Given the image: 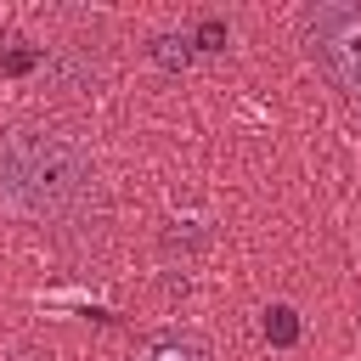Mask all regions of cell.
Wrapping results in <instances>:
<instances>
[{
  "label": "cell",
  "mask_w": 361,
  "mask_h": 361,
  "mask_svg": "<svg viewBox=\"0 0 361 361\" xmlns=\"http://www.w3.org/2000/svg\"><path fill=\"white\" fill-rule=\"evenodd\" d=\"M11 361H56L45 344H23V350H11Z\"/></svg>",
  "instance_id": "obj_4"
},
{
  "label": "cell",
  "mask_w": 361,
  "mask_h": 361,
  "mask_svg": "<svg viewBox=\"0 0 361 361\" xmlns=\"http://www.w3.org/2000/svg\"><path fill=\"white\" fill-rule=\"evenodd\" d=\"M299 45L344 102H361V0L305 6L299 11Z\"/></svg>",
  "instance_id": "obj_2"
},
{
  "label": "cell",
  "mask_w": 361,
  "mask_h": 361,
  "mask_svg": "<svg viewBox=\"0 0 361 361\" xmlns=\"http://www.w3.org/2000/svg\"><path fill=\"white\" fill-rule=\"evenodd\" d=\"M0 209L39 231H85L102 220V164L90 141L56 118H11L0 130Z\"/></svg>",
  "instance_id": "obj_1"
},
{
  "label": "cell",
  "mask_w": 361,
  "mask_h": 361,
  "mask_svg": "<svg viewBox=\"0 0 361 361\" xmlns=\"http://www.w3.org/2000/svg\"><path fill=\"white\" fill-rule=\"evenodd\" d=\"M124 361H214V344L197 333V327H147Z\"/></svg>",
  "instance_id": "obj_3"
}]
</instances>
